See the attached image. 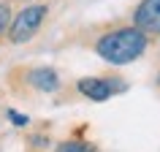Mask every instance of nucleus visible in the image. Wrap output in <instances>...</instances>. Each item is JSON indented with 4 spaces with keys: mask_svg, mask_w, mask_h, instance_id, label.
I'll list each match as a JSON object with an SVG mask.
<instances>
[{
    "mask_svg": "<svg viewBox=\"0 0 160 152\" xmlns=\"http://www.w3.org/2000/svg\"><path fill=\"white\" fill-rule=\"evenodd\" d=\"M144 49H147V35L138 27H122V30L106 33L95 43V52L111 65H128L136 57H141Z\"/></svg>",
    "mask_w": 160,
    "mask_h": 152,
    "instance_id": "1",
    "label": "nucleus"
},
{
    "mask_svg": "<svg viewBox=\"0 0 160 152\" xmlns=\"http://www.w3.org/2000/svg\"><path fill=\"white\" fill-rule=\"evenodd\" d=\"M43 17H46V6H27L22 14H17L14 25H11V41L25 43L35 35V30L41 27Z\"/></svg>",
    "mask_w": 160,
    "mask_h": 152,
    "instance_id": "2",
    "label": "nucleus"
},
{
    "mask_svg": "<svg viewBox=\"0 0 160 152\" xmlns=\"http://www.w3.org/2000/svg\"><path fill=\"white\" fill-rule=\"evenodd\" d=\"M133 22L144 35H158L160 33V0H141L133 14Z\"/></svg>",
    "mask_w": 160,
    "mask_h": 152,
    "instance_id": "3",
    "label": "nucleus"
},
{
    "mask_svg": "<svg viewBox=\"0 0 160 152\" xmlns=\"http://www.w3.org/2000/svg\"><path fill=\"white\" fill-rule=\"evenodd\" d=\"M79 93L87 95L90 101H109V95L114 93V87H111L109 79H98V76H90V79H79Z\"/></svg>",
    "mask_w": 160,
    "mask_h": 152,
    "instance_id": "4",
    "label": "nucleus"
},
{
    "mask_svg": "<svg viewBox=\"0 0 160 152\" xmlns=\"http://www.w3.org/2000/svg\"><path fill=\"white\" fill-rule=\"evenodd\" d=\"M27 82H30L35 90H41V93H54L60 87L57 71H52V68H35V71H30Z\"/></svg>",
    "mask_w": 160,
    "mask_h": 152,
    "instance_id": "5",
    "label": "nucleus"
},
{
    "mask_svg": "<svg viewBox=\"0 0 160 152\" xmlns=\"http://www.w3.org/2000/svg\"><path fill=\"white\" fill-rule=\"evenodd\" d=\"M57 152H95L90 141H62L57 144Z\"/></svg>",
    "mask_w": 160,
    "mask_h": 152,
    "instance_id": "6",
    "label": "nucleus"
},
{
    "mask_svg": "<svg viewBox=\"0 0 160 152\" xmlns=\"http://www.w3.org/2000/svg\"><path fill=\"white\" fill-rule=\"evenodd\" d=\"M8 25H11V8L6 3H0V35L8 30Z\"/></svg>",
    "mask_w": 160,
    "mask_h": 152,
    "instance_id": "7",
    "label": "nucleus"
},
{
    "mask_svg": "<svg viewBox=\"0 0 160 152\" xmlns=\"http://www.w3.org/2000/svg\"><path fill=\"white\" fill-rule=\"evenodd\" d=\"M8 119L14 122V125H19V128H25L27 122H30V119H27L25 114H19V111H14V109H8Z\"/></svg>",
    "mask_w": 160,
    "mask_h": 152,
    "instance_id": "8",
    "label": "nucleus"
},
{
    "mask_svg": "<svg viewBox=\"0 0 160 152\" xmlns=\"http://www.w3.org/2000/svg\"><path fill=\"white\" fill-rule=\"evenodd\" d=\"M158 84H160V76H158Z\"/></svg>",
    "mask_w": 160,
    "mask_h": 152,
    "instance_id": "9",
    "label": "nucleus"
}]
</instances>
